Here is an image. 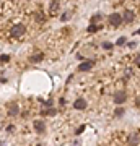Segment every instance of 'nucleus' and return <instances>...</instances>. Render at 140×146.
I'll return each mask as SVG.
<instances>
[{
	"mask_svg": "<svg viewBox=\"0 0 140 146\" xmlns=\"http://www.w3.org/2000/svg\"><path fill=\"white\" fill-rule=\"evenodd\" d=\"M139 141H140L139 133H132V135L127 138V143H129V146H137V145H139Z\"/></svg>",
	"mask_w": 140,
	"mask_h": 146,
	"instance_id": "obj_10",
	"label": "nucleus"
},
{
	"mask_svg": "<svg viewBox=\"0 0 140 146\" xmlns=\"http://www.w3.org/2000/svg\"><path fill=\"white\" fill-rule=\"evenodd\" d=\"M8 60H10V55H5V54L0 55V62H8Z\"/></svg>",
	"mask_w": 140,
	"mask_h": 146,
	"instance_id": "obj_19",
	"label": "nucleus"
},
{
	"mask_svg": "<svg viewBox=\"0 0 140 146\" xmlns=\"http://www.w3.org/2000/svg\"><path fill=\"white\" fill-rule=\"evenodd\" d=\"M113 99H114L116 104H124L125 99H127V94H125V91H116Z\"/></svg>",
	"mask_w": 140,
	"mask_h": 146,
	"instance_id": "obj_4",
	"label": "nucleus"
},
{
	"mask_svg": "<svg viewBox=\"0 0 140 146\" xmlns=\"http://www.w3.org/2000/svg\"><path fill=\"white\" fill-rule=\"evenodd\" d=\"M101 29V26H98V25H94V23H91L88 26V33H96V31H99Z\"/></svg>",
	"mask_w": 140,
	"mask_h": 146,
	"instance_id": "obj_13",
	"label": "nucleus"
},
{
	"mask_svg": "<svg viewBox=\"0 0 140 146\" xmlns=\"http://www.w3.org/2000/svg\"><path fill=\"white\" fill-rule=\"evenodd\" d=\"M94 67V60H85L78 65V72H88Z\"/></svg>",
	"mask_w": 140,
	"mask_h": 146,
	"instance_id": "obj_6",
	"label": "nucleus"
},
{
	"mask_svg": "<svg viewBox=\"0 0 140 146\" xmlns=\"http://www.w3.org/2000/svg\"><path fill=\"white\" fill-rule=\"evenodd\" d=\"M124 44H125V37H119L116 41V46H124Z\"/></svg>",
	"mask_w": 140,
	"mask_h": 146,
	"instance_id": "obj_16",
	"label": "nucleus"
},
{
	"mask_svg": "<svg viewBox=\"0 0 140 146\" xmlns=\"http://www.w3.org/2000/svg\"><path fill=\"white\" fill-rule=\"evenodd\" d=\"M42 58H44V54H42V52H38V54H34V55H31V57H29V60H31L33 63H39Z\"/></svg>",
	"mask_w": 140,
	"mask_h": 146,
	"instance_id": "obj_11",
	"label": "nucleus"
},
{
	"mask_svg": "<svg viewBox=\"0 0 140 146\" xmlns=\"http://www.w3.org/2000/svg\"><path fill=\"white\" fill-rule=\"evenodd\" d=\"M60 8V2L59 0H51V5H49V11H51L52 15H56Z\"/></svg>",
	"mask_w": 140,
	"mask_h": 146,
	"instance_id": "obj_9",
	"label": "nucleus"
},
{
	"mask_svg": "<svg viewBox=\"0 0 140 146\" xmlns=\"http://www.w3.org/2000/svg\"><path fill=\"white\" fill-rule=\"evenodd\" d=\"M135 63H137V65H140V55H137V57H135Z\"/></svg>",
	"mask_w": 140,
	"mask_h": 146,
	"instance_id": "obj_20",
	"label": "nucleus"
},
{
	"mask_svg": "<svg viewBox=\"0 0 140 146\" xmlns=\"http://www.w3.org/2000/svg\"><path fill=\"white\" fill-rule=\"evenodd\" d=\"M109 21V25L111 26H114V28H119L121 25H122V15H119V13H111L108 18Z\"/></svg>",
	"mask_w": 140,
	"mask_h": 146,
	"instance_id": "obj_2",
	"label": "nucleus"
},
{
	"mask_svg": "<svg viewBox=\"0 0 140 146\" xmlns=\"http://www.w3.org/2000/svg\"><path fill=\"white\" fill-rule=\"evenodd\" d=\"M42 115H56V109H52V107H49V109L42 110Z\"/></svg>",
	"mask_w": 140,
	"mask_h": 146,
	"instance_id": "obj_14",
	"label": "nucleus"
},
{
	"mask_svg": "<svg viewBox=\"0 0 140 146\" xmlns=\"http://www.w3.org/2000/svg\"><path fill=\"white\" fill-rule=\"evenodd\" d=\"M7 114L10 115V117H16V115L20 114V106H18V102H8L7 104Z\"/></svg>",
	"mask_w": 140,
	"mask_h": 146,
	"instance_id": "obj_3",
	"label": "nucleus"
},
{
	"mask_svg": "<svg viewBox=\"0 0 140 146\" xmlns=\"http://www.w3.org/2000/svg\"><path fill=\"white\" fill-rule=\"evenodd\" d=\"M113 47H114V46H113L111 42H104V44H103V49H106V50H111Z\"/></svg>",
	"mask_w": 140,
	"mask_h": 146,
	"instance_id": "obj_17",
	"label": "nucleus"
},
{
	"mask_svg": "<svg viewBox=\"0 0 140 146\" xmlns=\"http://www.w3.org/2000/svg\"><path fill=\"white\" fill-rule=\"evenodd\" d=\"M70 15H72L70 11H65V13H62V15H60V21H67L68 18H70Z\"/></svg>",
	"mask_w": 140,
	"mask_h": 146,
	"instance_id": "obj_15",
	"label": "nucleus"
},
{
	"mask_svg": "<svg viewBox=\"0 0 140 146\" xmlns=\"http://www.w3.org/2000/svg\"><path fill=\"white\" fill-rule=\"evenodd\" d=\"M101 18H103V15H101V13H94L93 16H91V23H94V25H96V23H98V21H101Z\"/></svg>",
	"mask_w": 140,
	"mask_h": 146,
	"instance_id": "obj_12",
	"label": "nucleus"
},
{
	"mask_svg": "<svg viewBox=\"0 0 140 146\" xmlns=\"http://www.w3.org/2000/svg\"><path fill=\"white\" fill-rule=\"evenodd\" d=\"M122 114H124V109H122V107H117V109H116V117H121Z\"/></svg>",
	"mask_w": 140,
	"mask_h": 146,
	"instance_id": "obj_18",
	"label": "nucleus"
},
{
	"mask_svg": "<svg viewBox=\"0 0 140 146\" xmlns=\"http://www.w3.org/2000/svg\"><path fill=\"white\" fill-rule=\"evenodd\" d=\"M134 34H137V36H140V29H137V31H135Z\"/></svg>",
	"mask_w": 140,
	"mask_h": 146,
	"instance_id": "obj_21",
	"label": "nucleus"
},
{
	"mask_svg": "<svg viewBox=\"0 0 140 146\" xmlns=\"http://www.w3.org/2000/svg\"><path fill=\"white\" fill-rule=\"evenodd\" d=\"M38 146H42V145H38Z\"/></svg>",
	"mask_w": 140,
	"mask_h": 146,
	"instance_id": "obj_22",
	"label": "nucleus"
},
{
	"mask_svg": "<svg viewBox=\"0 0 140 146\" xmlns=\"http://www.w3.org/2000/svg\"><path fill=\"white\" fill-rule=\"evenodd\" d=\"M26 34V26L21 23H16L10 28V36L11 37H23Z\"/></svg>",
	"mask_w": 140,
	"mask_h": 146,
	"instance_id": "obj_1",
	"label": "nucleus"
},
{
	"mask_svg": "<svg viewBox=\"0 0 140 146\" xmlns=\"http://www.w3.org/2000/svg\"><path fill=\"white\" fill-rule=\"evenodd\" d=\"M73 109H77V110H83V109H86V99H83V98L77 99L75 102H73Z\"/></svg>",
	"mask_w": 140,
	"mask_h": 146,
	"instance_id": "obj_8",
	"label": "nucleus"
},
{
	"mask_svg": "<svg viewBox=\"0 0 140 146\" xmlns=\"http://www.w3.org/2000/svg\"><path fill=\"white\" fill-rule=\"evenodd\" d=\"M13 2H15V0H13Z\"/></svg>",
	"mask_w": 140,
	"mask_h": 146,
	"instance_id": "obj_23",
	"label": "nucleus"
},
{
	"mask_svg": "<svg viewBox=\"0 0 140 146\" xmlns=\"http://www.w3.org/2000/svg\"><path fill=\"white\" fill-rule=\"evenodd\" d=\"M135 18V13L132 10H124V13H122V21H125V23H132Z\"/></svg>",
	"mask_w": 140,
	"mask_h": 146,
	"instance_id": "obj_7",
	"label": "nucleus"
},
{
	"mask_svg": "<svg viewBox=\"0 0 140 146\" xmlns=\"http://www.w3.org/2000/svg\"><path fill=\"white\" fill-rule=\"evenodd\" d=\"M33 128H34V131H36V133H39V135H41V133H44V131H46V123H44L42 120H34V122H33Z\"/></svg>",
	"mask_w": 140,
	"mask_h": 146,
	"instance_id": "obj_5",
	"label": "nucleus"
}]
</instances>
